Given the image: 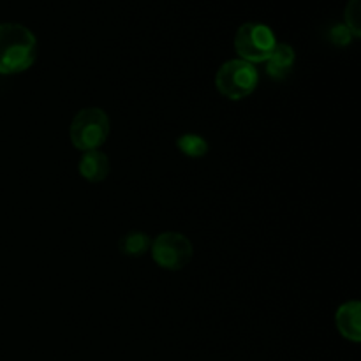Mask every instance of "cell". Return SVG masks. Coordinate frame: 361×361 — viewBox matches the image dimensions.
<instances>
[{
	"label": "cell",
	"instance_id": "cell-1",
	"mask_svg": "<svg viewBox=\"0 0 361 361\" xmlns=\"http://www.w3.org/2000/svg\"><path fill=\"white\" fill-rule=\"evenodd\" d=\"M37 59V39L20 23H0V74L30 69Z\"/></svg>",
	"mask_w": 361,
	"mask_h": 361
},
{
	"label": "cell",
	"instance_id": "cell-2",
	"mask_svg": "<svg viewBox=\"0 0 361 361\" xmlns=\"http://www.w3.org/2000/svg\"><path fill=\"white\" fill-rule=\"evenodd\" d=\"M69 136L78 150H99L109 136V116L94 106L80 109L71 122Z\"/></svg>",
	"mask_w": 361,
	"mask_h": 361
},
{
	"label": "cell",
	"instance_id": "cell-3",
	"mask_svg": "<svg viewBox=\"0 0 361 361\" xmlns=\"http://www.w3.org/2000/svg\"><path fill=\"white\" fill-rule=\"evenodd\" d=\"M259 73L256 66L242 59L228 60L215 74V88L229 101H242L249 97L257 87Z\"/></svg>",
	"mask_w": 361,
	"mask_h": 361
},
{
	"label": "cell",
	"instance_id": "cell-4",
	"mask_svg": "<svg viewBox=\"0 0 361 361\" xmlns=\"http://www.w3.org/2000/svg\"><path fill=\"white\" fill-rule=\"evenodd\" d=\"M277 39L274 30L263 23H243L235 35V49L240 59L245 62L256 63L267 62L270 53L274 51Z\"/></svg>",
	"mask_w": 361,
	"mask_h": 361
},
{
	"label": "cell",
	"instance_id": "cell-5",
	"mask_svg": "<svg viewBox=\"0 0 361 361\" xmlns=\"http://www.w3.org/2000/svg\"><path fill=\"white\" fill-rule=\"evenodd\" d=\"M150 254L159 267L176 271L190 263L194 256V247L182 233L166 231L152 240Z\"/></svg>",
	"mask_w": 361,
	"mask_h": 361
},
{
	"label": "cell",
	"instance_id": "cell-6",
	"mask_svg": "<svg viewBox=\"0 0 361 361\" xmlns=\"http://www.w3.org/2000/svg\"><path fill=\"white\" fill-rule=\"evenodd\" d=\"M335 323L345 341L358 344L361 341V303L356 300L342 303L335 314Z\"/></svg>",
	"mask_w": 361,
	"mask_h": 361
},
{
	"label": "cell",
	"instance_id": "cell-7",
	"mask_svg": "<svg viewBox=\"0 0 361 361\" xmlns=\"http://www.w3.org/2000/svg\"><path fill=\"white\" fill-rule=\"evenodd\" d=\"M78 171L87 182L99 183L109 175V159L104 152L90 150L83 152L78 162Z\"/></svg>",
	"mask_w": 361,
	"mask_h": 361
},
{
	"label": "cell",
	"instance_id": "cell-8",
	"mask_svg": "<svg viewBox=\"0 0 361 361\" xmlns=\"http://www.w3.org/2000/svg\"><path fill=\"white\" fill-rule=\"evenodd\" d=\"M295 49L289 44L284 42H277L274 48V51L270 53V56L267 59V73L268 76L274 78V80H284L289 76V73L295 67Z\"/></svg>",
	"mask_w": 361,
	"mask_h": 361
},
{
	"label": "cell",
	"instance_id": "cell-9",
	"mask_svg": "<svg viewBox=\"0 0 361 361\" xmlns=\"http://www.w3.org/2000/svg\"><path fill=\"white\" fill-rule=\"evenodd\" d=\"M152 240L150 236L145 235L143 231H130L122 236L118 247L120 252L130 257H141L150 250Z\"/></svg>",
	"mask_w": 361,
	"mask_h": 361
},
{
	"label": "cell",
	"instance_id": "cell-10",
	"mask_svg": "<svg viewBox=\"0 0 361 361\" xmlns=\"http://www.w3.org/2000/svg\"><path fill=\"white\" fill-rule=\"evenodd\" d=\"M176 147H178V150L182 152L183 155H187V157H192V159H200V157H204V155L208 154V141L204 140L203 136H200V134H182V136L176 140Z\"/></svg>",
	"mask_w": 361,
	"mask_h": 361
},
{
	"label": "cell",
	"instance_id": "cell-11",
	"mask_svg": "<svg viewBox=\"0 0 361 361\" xmlns=\"http://www.w3.org/2000/svg\"><path fill=\"white\" fill-rule=\"evenodd\" d=\"M345 28L351 32L353 37L361 35V20H360V0H349L344 13Z\"/></svg>",
	"mask_w": 361,
	"mask_h": 361
},
{
	"label": "cell",
	"instance_id": "cell-12",
	"mask_svg": "<svg viewBox=\"0 0 361 361\" xmlns=\"http://www.w3.org/2000/svg\"><path fill=\"white\" fill-rule=\"evenodd\" d=\"M331 39H334V42L335 44H338V46H345V44H349V42H351V32L348 30V28H345V25H337V27L334 28V32H331Z\"/></svg>",
	"mask_w": 361,
	"mask_h": 361
}]
</instances>
